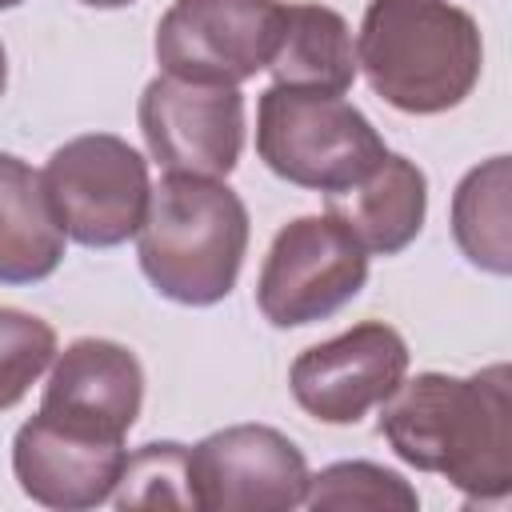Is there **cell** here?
Returning a JSON list of instances; mask_svg holds the SVG:
<instances>
[{"mask_svg":"<svg viewBox=\"0 0 512 512\" xmlns=\"http://www.w3.org/2000/svg\"><path fill=\"white\" fill-rule=\"evenodd\" d=\"M392 452L416 472L444 476L464 500H504L512 488V372L488 364L472 376L420 372L380 404Z\"/></svg>","mask_w":512,"mask_h":512,"instance_id":"6da1fadb","label":"cell"},{"mask_svg":"<svg viewBox=\"0 0 512 512\" xmlns=\"http://www.w3.org/2000/svg\"><path fill=\"white\" fill-rule=\"evenodd\" d=\"M356 68L368 88L408 116L460 108L484 68V40L472 12L448 0H368Z\"/></svg>","mask_w":512,"mask_h":512,"instance_id":"7a4b0ae2","label":"cell"},{"mask_svg":"<svg viewBox=\"0 0 512 512\" xmlns=\"http://www.w3.org/2000/svg\"><path fill=\"white\" fill-rule=\"evenodd\" d=\"M248 232V208L224 180L168 172L136 232L140 272L164 300L212 308L236 288Z\"/></svg>","mask_w":512,"mask_h":512,"instance_id":"3957f363","label":"cell"},{"mask_svg":"<svg viewBox=\"0 0 512 512\" xmlns=\"http://www.w3.org/2000/svg\"><path fill=\"white\" fill-rule=\"evenodd\" d=\"M372 120L344 96L272 84L256 100V156L264 168L308 192H340L384 160Z\"/></svg>","mask_w":512,"mask_h":512,"instance_id":"277c9868","label":"cell"},{"mask_svg":"<svg viewBox=\"0 0 512 512\" xmlns=\"http://www.w3.org/2000/svg\"><path fill=\"white\" fill-rule=\"evenodd\" d=\"M44 192L68 240L84 248H116L144 224L152 180L148 160L112 132L64 140L44 164Z\"/></svg>","mask_w":512,"mask_h":512,"instance_id":"5b68a950","label":"cell"},{"mask_svg":"<svg viewBox=\"0 0 512 512\" xmlns=\"http://www.w3.org/2000/svg\"><path fill=\"white\" fill-rule=\"evenodd\" d=\"M368 280V248L332 212L288 220L260 264L256 308L272 328L336 316Z\"/></svg>","mask_w":512,"mask_h":512,"instance_id":"8992f818","label":"cell"},{"mask_svg":"<svg viewBox=\"0 0 512 512\" xmlns=\"http://www.w3.org/2000/svg\"><path fill=\"white\" fill-rule=\"evenodd\" d=\"M280 12V0H172L156 24V64L180 80L240 88L268 68Z\"/></svg>","mask_w":512,"mask_h":512,"instance_id":"52a82bcc","label":"cell"},{"mask_svg":"<svg viewBox=\"0 0 512 512\" xmlns=\"http://www.w3.org/2000/svg\"><path fill=\"white\" fill-rule=\"evenodd\" d=\"M308 476L304 452L268 424H232L188 448L200 512H288L304 504Z\"/></svg>","mask_w":512,"mask_h":512,"instance_id":"ba28073f","label":"cell"},{"mask_svg":"<svg viewBox=\"0 0 512 512\" xmlns=\"http://www.w3.org/2000/svg\"><path fill=\"white\" fill-rule=\"evenodd\" d=\"M136 120L148 156L164 172L224 180L244 152V96L232 84L156 76L144 84Z\"/></svg>","mask_w":512,"mask_h":512,"instance_id":"9c48e42d","label":"cell"},{"mask_svg":"<svg viewBox=\"0 0 512 512\" xmlns=\"http://www.w3.org/2000/svg\"><path fill=\"white\" fill-rule=\"evenodd\" d=\"M408 376V344L384 320L352 324L348 332L304 348L292 360V400L320 424H356L380 408Z\"/></svg>","mask_w":512,"mask_h":512,"instance_id":"30bf717a","label":"cell"},{"mask_svg":"<svg viewBox=\"0 0 512 512\" xmlns=\"http://www.w3.org/2000/svg\"><path fill=\"white\" fill-rule=\"evenodd\" d=\"M140 404L144 368L136 352L104 336H80L56 352L36 412L100 440H124L140 416Z\"/></svg>","mask_w":512,"mask_h":512,"instance_id":"8fae6325","label":"cell"},{"mask_svg":"<svg viewBox=\"0 0 512 512\" xmlns=\"http://www.w3.org/2000/svg\"><path fill=\"white\" fill-rule=\"evenodd\" d=\"M124 456V440H100L40 412L12 436V472L20 492L60 512H84L112 500Z\"/></svg>","mask_w":512,"mask_h":512,"instance_id":"7c38bea8","label":"cell"},{"mask_svg":"<svg viewBox=\"0 0 512 512\" xmlns=\"http://www.w3.org/2000/svg\"><path fill=\"white\" fill-rule=\"evenodd\" d=\"M324 212H332L348 232L368 248V256L404 252L428 216V176L416 160L400 152H384V160L360 176L356 184L328 192Z\"/></svg>","mask_w":512,"mask_h":512,"instance_id":"4fadbf2b","label":"cell"},{"mask_svg":"<svg viewBox=\"0 0 512 512\" xmlns=\"http://www.w3.org/2000/svg\"><path fill=\"white\" fill-rule=\"evenodd\" d=\"M64 228L44 192V176L0 152V284H40L64 260Z\"/></svg>","mask_w":512,"mask_h":512,"instance_id":"5bb4252c","label":"cell"},{"mask_svg":"<svg viewBox=\"0 0 512 512\" xmlns=\"http://www.w3.org/2000/svg\"><path fill=\"white\" fill-rule=\"evenodd\" d=\"M268 72L284 88L344 96L356 80V44L348 20L324 4H284Z\"/></svg>","mask_w":512,"mask_h":512,"instance_id":"9a60e30c","label":"cell"},{"mask_svg":"<svg viewBox=\"0 0 512 512\" xmlns=\"http://www.w3.org/2000/svg\"><path fill=\"white\" fill-rule=\"evenodd\" d=\"M508 156H492L464 172L452 192V236L472 268L492 276L512 272V224H508Z\"/></svg>","mask_w":512,"mask_h":512,"instance_id":"2e32d148","label":"cell"},{"mask_svg":"<svg viewBox=\"0 0 512 512\" xmlns=\"http://www.w3.org/2000/svg\"><path fill=\"white\" fill-rule=\"evenodd\" d=\"M304 504L312 512H348V508H368V512H416L420 492L392 468L372 464V460H336L308 476Z\"/></svg>","mask_w":512,"mask_h":512,"instance_id":"e0dca14e","label":"cell"},{"mask_svg":"<svg viewBox=\"0 0 512 512\" xmlns=\"http://www.w3.org/2000/svg\"><path fill=\"white\" fill-rule=\"evenodd\" d=\"M116 508H192L188 448L176 440H152L124 456L112 488Z\"/></svg>","mask_w":512,"mask_h":512,"instance_id":"ac0fdd59","label":"cell"},{"mask_svg":"<svg viewBox=\"0 0 512 512\" xmlns=\"http://www.w3.org/2000/svg\"><path fill=\"white\" fill-rule=\"evenodd\" d=\"M56 360V328L24 308H0V412L16 408Z\"/></svg>","mask_w":512,"mask_h":512,"instance_id":"d6986e66","label":"cell"},{"mask_svg":"<svg viewBox=\"0 0 512 512\" xmlns=\"http://www.w3.org/2000/svg\"><path fill=\"white\" fill-rule=\"evenodd\" d=\"M88 8H124V4H136V0H80Z\"/></svg>","mask_w":512,"mask_h":512,"instance_id":"ffe728a7","label":"cell"},{"mask_svg":"<svg viewBox=\"0 0 512 512\" xmlns=\"http://www.w3.org/2000/svg\"><path fill=\"white\" fill-rule=\"evenodd\" d=\"M8 88V56H4V44H0V96Z\"/></svg>","mask_w":512,"mask_h":512,"instance_id":"44dd1931","label":"cell"},{"mask_svg":"<svg viewBox=\"0 0 512 512\" xmlns=\"http://www.w3.org/2000/svg\"><path fill=\"white\" fill-rule=\"evenodd\" d=\"M24 0H0V12H8V8H20Z\"/></svg>","mask_w":512,"mask_h":512,"instance_id":"7402d4cb","label":"cell"}]
</instances>
